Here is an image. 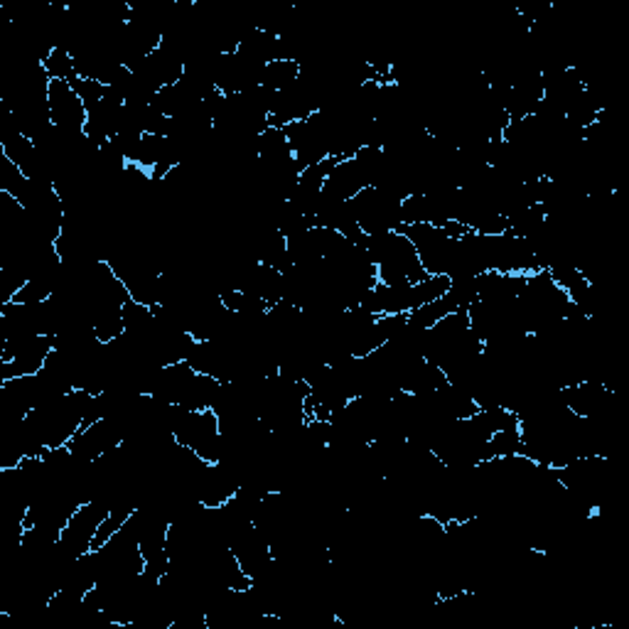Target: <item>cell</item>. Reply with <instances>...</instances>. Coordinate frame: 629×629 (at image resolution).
Here are the masks:
<instances>
[{
    "label": "cell",
    "mask_w": 629,
    "mask_h": 629,
    "mask_svg": "<svg viewBox=\"0 0 629 629\" xmlns=\"http://www.w3.org/2000/svg\"><path fill=\"white\" fill-rule=\"evenodd\" d=\"M47 106H50L52 126L57 131L69 133V136H84L89 109L69 82H52L50 79Z\"/></svg>",
    "instance_id": "6da1fadb"
},
{
    "label": "cell",
    "mask_w": 629,
    "mask_h": 629,
    "mask_svg": "<svg viewBox=\"0 0 629 629\" xmlns=\"http://www.w3.org/2000/svg\"><path fill=\"white\" fill-rule=\"evenodd\" d=\"M364 188H369V179H366V175L359 168V162L354 158H349V160L337 158V162L332 165L330 175L324 179L323 197L327 202L344 205L352 197H357Z\"/></svg>",
    "instance_id": "7a4b0ae2"
},
{
    "label": "cell",
    "mask_w": 629,
    "mask_h": 629,
    "mask_svg": "<svg viewBox=\"0 0 629 629\" xmlns=\"http://www.w3.org/2000/svg\"><path fill=\"white\" fill-rule=\"evenodd\" d=\"M455 310H460V307L452 303L450 293H448V295H442L433 303H425V305L411 310V313H406V317H409V327H413V330H431V327L440 323L445 314L455 313Z\"/></svg>",
    "instance_id": "3957f363"
},
{
    "label": "cell",
    "mask_w": 629,
    "mask_h": 629,
    "mask_svg": "<svg viewBox=\"0 0 629 629\" xmlns=\"http://www.w3.org/2000/svg\"><path fill=\"white\" fill-rule=\"evenodd\" d=\"M300 79V64L293 60H273L264 67V77H261V86L278 94L283 89H288Z\"/></svg>",
    "instance_id": "277c9868"
},
{
    "label": "cell",
    "mask_w": 629,
    "mask_h": 629,
    "mask_svg": "<svg viewBox=\"0 0 629 629\" xmlns=\"http://www.w3.org/2000/svg\"><path fill=\"white\" fill-rule=\"evenodd\" d=\"M44 74L52 79V82H72L77 77V62H74V54L67 50V47H54V50L43 60Z\"/></svg>",
    "instance_id": "5b68a950"
},
{
    "label": "cell",
    "mask_w": 629,
    "mask_h": 629,
    "mask_svg": "<svg viewBox=\"0 0 629 629\" xmlns=\"http://www.w3.org/2000/svg\"><path fill=\"white\" fill-rule=\"evenodd\" d=\"M69 84L74 86V92H77L79 96H82V102H84V106L89 111L96 109L99 103L106 99V94H109V86L99 84V82H94V79H84V77H74Z\"/></svg>",
    "instance_id": "8992f818"
}]
</instances>
